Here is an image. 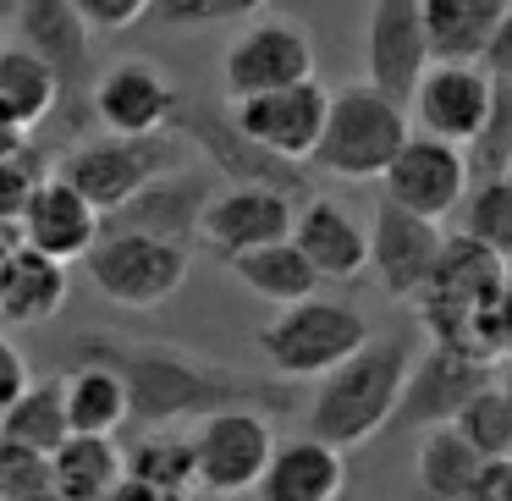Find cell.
Listing matches in <instances>:
<instances>
[{
	"mask_svg": "<svg viewBox=\"0 0 512 501\" xmlns=\"http://www.w3.org/2000/svg\"><path fill=\"white\" fill-rule=\"evenodd\" d=\"M72 358H100L122 369L133 391V419L138 424H193L215 408L254 402V408H292V391L276 380H254L226 369L221 358L188 353L177 342H144V336H116V331H83L72 342Z\"/></svg>",
	"mask_w": 512,
	"mask_h": 501,
	"instance_id": "obj_1",
	"label": "cell"
},
{
	"mask_svg": "<svg viewBox=\"0 0 512 501\" xmlns=\"http://www.w3.org/2000/svg\"><path fill=\"white\" fill-rule=\"evenodd\" d=\"M408 369L413 353L402 336H369L358 353H347L336 369H325L320 386H314L303 424L314 435H325L331 446H364L369 435H380L402 408V391H408Z\"/></svg>",
	"mask_w": 512,
	"mask_h": 501,
	"instance_id": "obj_2",
	"label": "cell"
},
{
	"mask_svg": "<svg viewBox=\"0 0 512 501\" xmlns=\"http://www.w3.org/2000/svg\"><path fill=\"white\" fill-rule=\"evenodd\" d=\"M408 100L380 89L375 78H353L331 89V111H325V133L314 144L309 166L336 182H380L397 149L408 144Z\"/></svg>",
	"mask_w": 512,
	"mask_h": 501,
	"instance_id": "obj_3",
	"label": "cell"
},
{
	"mask_svg": "<svg viewBox=\"0 0 512 501\" xmlns=\"http://www.w3.org/2000/svg\"><path fill=\"white\" fill-rule=\"evenodd\" d=\"M94 292L116 309H160L182 292L193 270V243L160 232H138V226H111L105 221L100 243L83 254Z\"/></svg>",
	"mask_w": 512,
	"mask_h": 501,
	"instance_id": "obj_4",
	"label": "cell"
},
{
	"mask_svg": "<svg viewBox=\"0 0 512 501\" xmlns=\"http://www.w3.org/2000/svg\"><path fill=\"white\" fill-rule=\"evenodd\" d=\"M369 336L375 331H369V320L353 309V303H336V298L309 292V298H298V303H281L276 320H270L254 342H259V353H265L270 375L320 380L325 369H336L347 353H358Z\"/></svg>",
	"mask_w": 512,
	"mask_h": 501,
	"instance_id": "obj_5",
	"label": "cell"
},
{
	"mask_svg": "<svg viewBox=\"0 0 512 501\" xmlns=\"http://www.w3.org/2000/svg\"><path fill=\"white\" fill-rule=\"evenodd\" d=\"M501 287H507V259L468 232H446L441 265H435V276L424 281V292L413 298L424 314V325H430V342L479 347V314L501 298ZM479 353H485V347H479Z\"/></svg>",
	"mask_w": 512,
	"mask_h": 501,
	"instance_id": "obj_6",
	"label": "cell"
},
{
	"mask_svg": "<svg viewBox=\"0 0 512 501\" xmlns=\"http://www.w3.org/2000/svg\"><path fill=\"white\" fill-rule=\"evenodd\" d=\"M188 133L182 127H166V133H100L72 144L67 155L56 160L61 177H72L105 215L122 210L144 182H155L160 171L182 166L188 160Z\"/></svg>",
	"mask_w": 512,
	"mask_h": 501,
	"instance_id": "obj_7",
	"label": "cell"
},
{
	"mask_svg": "<svg viewBox=\"0 0 512 501\" xmlns=\"http://www.w3.org/2000/svg\"><path fill=\"white\" fill-rule=\"evenodd\" d=\"M188 435H193V457H199V490H210V496L259 490L265 463H270V452H276L265 408L232 402V408H215V413H204V419H193Z\"/></svg>",
	"mask_w": 512,
	"mask_h": 501,
	"instance_id": "obj_8",
	"label": "cell"
},
{
	"mask_svg": "<svg viewBox=\"0 0 512 501\" xmlns=\"http://www.w3.org/2000/svg\"><path fill=\"white\" fill-rule=\"evenodd\" d=\"M177 127L188 133V144L221 171V182H265V188H287V193L309 188V160H287L270 144H259L254 133H243L232 105L182 100Z\"/></svg>",
	"mask_w": 512,
	"mask_h": 501,
	"instance_id": "obj_9",
	"label": "cell"
},
{
	"mask_svg": "<svg viewBox=\"0 0 512 501\" xmlns=\"http://www.w3.org/2000/svg\"><path fill=\"white\" fill-rule=\"evenodd\" d=\"M441 248H446V232L435 215L408 210L391 193L375 199V215H369V270H375L386 298H397V303L419 298L424 281L441 265Z\"/></svg>",
	"mask_w": 512,
	"mask_h": 501,
	"instance_id": "obj_10",
	"label": "cell"
},
{
	"mask_svg": "<svg viewBox=\"0 0 512 501\" xmlns=\"http://www.w3.org/2000/svg\"><path fill=\"white\" fill-rule=\"evenodd\" d=\"M314 78V45L292 17H248L221 50V89L226 100Z\"/></svg>",
	"mask_w": 512,
	"mask_h": 501,
	"instance_id": "obj_11",
	"label": "cell"
},
{
	"mask_svg": "<svg viewBox=\"0 0 512 501\" xmlns=\"http://www.w3.org/2000/svg\"><path fill=\"white\" fill-rule=\"evenodd\" d=\"M468 188H474L468 149L452 144V138L424 133V127H413L408 144L397 149V160L380 177V193H391L397 204H408L419 215H435V221H446L468 199Z\"/></svg>",
	"mask_w": 512,
	"mask_h": 501,
	"instance_id": "obj_12",
	"label": "cell"
},
{
	"mask_svg": "<svg viewBox=\"0 0 512 501\" xmlns=\"http://www.w3.org/2000/svg\"><path fill=\"white\" fill-rule=\"evenodd\" d=\"M490 94H496V72L485 61L468 56H435L430 67L419 72L408 105H413V127L435 138H452V144H468L479 133L490 111Z\"/></svg>",
	"mask_w": 512,
	"mask_h": 501,
	"instance_id": "obj_13",
	"label": "cell"
},
{
	"mask_svg": "<svg viewBox=\"0 0 512 501\" xmlns=\"http://www.w3.org/2000/svg\"><path fill=\"white\" fill-rule=\"evenodd\" d=\"M490 380H496V358L490 353L463 347V342H430V353L413 358V369H408V391H402L397 419L419 424V430L457 419L474 402V391H485Z\"/></svg>",
	"mask_w": 512,
	"mask_h": 501,
	"instance_id": "obj_14",
	"label": "cell"
},
{
	"mask_svg": "<svg viewBox=\"0 0 512 501\" xmlns=\"http://www.w3.org/2000/svg\"><path fill=\"white\" fill-rule=\"evenodd\" d=\"M292 226H298V193L265 188V182H221L210 210H204L199 243L210 248V254L232 259V254H243V248L292 237Z\"/></svg>",
	"mask_w": 512,
	"mask_h": 501,
	"instance_id": "obj_15",
	"label": "cell"
},
{
	"mask_svg": "<svg viewBox=\"0 0 512 501\" xmlns=\"http://www.w3.org/2000/svg\"><path fill=\"white\" fill-rule=\"evenodd\" d=\"M89 111L105 133H166V127H177L182 94L149 61H116L94 78Z\"/></svg>",
	"mask_w": 512,
	"mask_h": 501,
	"instance_id": "obj_16",
	"label": "cell"
},
{
	"mask_svg": "<svg viewBox=\"0 0 512 501\" xmlns=\"http://www.w3.org/2000/svg\"><path fill=\"white\" fill-rule=\"evenodd\" d=\"M100 232H105V210L72 177H61V171H45V177H39L23 221H17V237H23L28 248L56 254V259H67V265H78V259L100 243Z\"/></svg>",
	"mask_w": 512,
	"mask_h": 501,
	"instance_id": "obj_17",
	"label": "cell"
},
{
	"mask_svg": "<svg viewBox=\"0 0 512 501\" xmlns=\"http://www.w3.org/2000/svg\"><path fill=\"white\" fill-rule=\"evenodd\" d=\"M325 111H331V89H320V78L287 83V89L243 94L232 100V116L243 133H254L259 144H270L287 160H309L314 144L325 133Z\"/></svg>",
	"mask_w": 512,
	"mask_h": 501,
	"instance_id": "obj_18",
	"label": "cell"
},
{
	"mask_svg": "<svg viewBox=\"0 0 512 501\" xmlns=\"http://www.w3.org/2000/svg\"><path fill=\"white\" fill-rule=\"evenodd\" d=\"M215 188H221V171H199V166H171L160 171L155 182L133 193L122 210H111L105 221L111 226H138V232H160V237H177V243H199V226L204 210H210Z\"/></svg>",
	"mask_w": 512,
	"mask_h": 501,
	"instance_id": "obj_19",
	"label": "cell"
},
{
	"mask_svg": "<svg viewBox=\"0 0 512 501\" xmlns=\"http://www.w3.org/2000/svg\"><path fill=\"white\" fill-rule=\"evenodd\" d=\"M435 61L430 28H424V0H375L364 23V72L408 100L419 72Z\"/></svg>",
	"mask_w": 512,
	"mask_h": 501,
	"instance_id": "obj_20",
	"label": "cell"
},
{
	"mask_svg": "<svg viewBox=\"0 0 512 501\" xmlns=\"http://www.w3.org/2000/svg\"><path fill=\"white\" fill-rule=\"evenodd\" d=\"M292 237H298V248L314 259V270H320L325 281H336V287L364 281V270H369V226L358 221L342 199H331V193L303 199Z\"/></svg>",
	"mask_w": 512,
	"mask_h": 501,
	"instance_id": "obj_21",
	"label": "cell"
},
{
	"mask_svg": "<svg viewBox=\"0 0 512 501\" xmlns=\"http://www.w3.org/2000/svg\"><path fill=\"white\" fill-rule=\"evenodd\" d=\"M342 485H347L342 446L303 430L292 441H276V452L265 463V479H259V496H270V501H336Z\"/></svg>",
	"mask_w": 512,
	"mask_h": 501,
	"instance_id": "obj_22",
	"label": "cell"
},
{
	"mask_svg": "<svg viewBox=\"0 0 512 501\" xmlns=\"http://www.w3.org/2000/svg\"><path fill=\"white\" fill-rule=\"evenodd\" d=\"M199 490V457H193V435L177 424H144L133 446H127V479L116 496H188Z\"/></svg>",
	"mask_w": 512,
	"mask_h": 501,
	"instance_id": "obj_23",
	"label": "cell"
},
{
	"mask_svg": "<svg viewBox=\"0 0 512 501\" xmlns=\"http://www.w3.org/2000/svg\"><path fill=\"white\" fill-rule=\"evenodd\" d=\"M89 34L94 28L78 12V0H17V39L34 45L67 89H78V78L89 72Z\"/></svg>",
	"mask_w": 512,
	"mask_h": 501,
	"instance_id": "obj_24",
	"label": "cell"
},
{
	"mask_svg": "<svg viewBox=\"0 0 512 501\" xmlns=\"http://www.w3.org/2000/svg\"><path fill=\"white\" fill-rule=\"evenodd\" d=\"M50 468H56V496L105 501V496H116L122 479H127V446H116V435L72 430L67 441L50 452Z\"/></svg>",
	"mask_w": 512,
	"mask_h": 501,
	"instance_id": "obj_25",
	"label": "cell"
},
{
	"mask_svg": "<svg viewBox=\"0 0 512 501\" xmlns=\"http://www.w3.org/2000/svg\"><path fill=\"white\" fill-rule=\"evenodd\" d=\"M479 468H485V452L468 441V430L457 419L441 424H424L419 435V457H413V474H419L424 496H441V501H474L479 485Z\"/></svg>",
	"mask_w": 512,
	"mask_h": 501,
	"instance_id": "obj_26",
	"label": "cell"
},
{
	"mask_svg": "<svg viewBox=\"0 0 512 501\" xmlns=\"http://www.w3.org/2000/svg\"><path fill=\"white\" fill-rule=\"evenodd\" d=\"M72 292L67 259L39 254V248H17L12 270H6V287H0V325H45L61 314Z\"/></svg>",
	"mask_w": 512,
	"mask_h": 501,
	"instance_id": "obj_27",
	"label": "cell"
},
{
	"mask_svg": "<svg viewBox=\"0 0 512 501\" xmlns=\"http://www.w3.org/2000/svg\"><path fill=\"white\" fill-rule=\"evenodd\" d=\"M232 265V276L243 281V292H254V298L265 303H298L309 298V292H320V270H314V259L298 248V237H276V243H259V248H243V254L226 259Z\"/></svg>",
	"mask_w": 512,
	"mask_h": 501,
	"instance_id": "obj_28",
	"label": "cell"
},
{
	"mask_svg": "<svg viewBox=\"0 0 512 501\" xmlns=\"http://www.w3.org/2000/svg\"><path fill=\"white\" fill-rule=\"evenodd\" d=\"M67 94L61 72L39 56L34 45H0V116H12L17 127H34L56 111V100Z\"/></svg>",
	"mask_w": 512,
	"mask_h": 501,
	"instance_id": "obj_29",
	"label": "cell"
},
{
	"mask_svg": "<svg viewBox=\"0 0 512 501\" xmlns=\"http://www.w3.org/2000/svg\"><path fill=\"white\" fill-rule=\"evenodd\" d=\"M67 413L72 430H94V435H116L133 419V391H127L122 369L100 364V358H72L67 375Z\"/></svg>",
	"mask_w": 512,
	"mask_h": 501,
	"instance_id": "obj_30",
	"label": "cell"
},
{
	"mask_svg": "<svg viewBox=\"0 0 512 501\" xmlns=\"http://www.w3.org/2000/svg\"><path fill=\"white\" fill-rule=\"evenodd\" d=\"M512 0H424V28H430L435 56H468L479 61L496 39Z\"/></svg>",
	"mask_w": 512,
	"mask_h": 501,
	"instance_id": "obj_31",
	"label": "cell"
},
{
	"mask_svg": "<svg viewBox=\"0 0 512 501\" xmlns=\"http://www.w3.org/2000/svg\"><path fill=\"white\" fill-rule=\"evenodd\" d=\"M0 430L12 435V441H28L39 452H56L61 441L72 435V413H67V380L50 375V380H28L23 397L6 408Z\"/></svg>",
	"mask_w": 512,
	"mask_h": 501,
	"instance_id": "obj_32",
	"label": "cell"
},
{
	"mask_svg": "<svg viewBox=\"0 0 512 501\" xmlns=\"http://www.w3.org/2000/svg\"><path fill=\"white\" fill-rule=\"evenodd\" d=\"M457 232L479 237L485 248H496L501 259H512V171L479 177L468 188V199L457 204Z\"/></svg>",
	"mask_w": 512,
	"mask_h": 501,
	"instance_id": "obj_33",
	"label": "cell"
},
{
	"mask_svg": "<svg viewBox=\"0 0 512 501\" xmlns=\"http://www.w3.org/2000/svg\"><path fill=\"white\" fill-rule=\"evenodd\" d=\"M468 166L479 177H496V171H512V78L496 72V94H490V111L479 122V133L468 138Z\"/></svg>",
	"mask_w": 512,
	"mask_h": 501,
	"instance_id": "obj_34",
	"label": "cell"
},
{
	"mask_svg": "<svg viewBox=\"0 0 512 501\" xmlns=\"http://www.w3.org/2000/svg\"><path fill=\"white\" fill-rule=\"evenodd\" d=\"M56 496V468H50V452L28 441H12L0 430V501H39Z\"/></svg>",
	"mask_w": 512,
	"mask_h": 501,
	"instance_id": "obj_35",
	"label": "cell"
},
{
	"mask_svg": "<svg viewBox=\"0 0 512 501\" xmlns=\"http://www.w3.org/2000/svg\"><path fill=\"white\" fill-rule=\"evenodd\" d=\"M457 424H463L468 441H474L485 457L512 452V386L496 375L485 391H474V402L457 413Z\"/></svg>",
	"mask_w": 512,
	"mask_h": 501,
	"instance_id": "obj_36",
	"label": "cell"
},
{
	"mask_svg": "<svg viewBox=\"0 0 512 501\" xmlns=\"http://www.w3.org/2000/svg\"><path fill=\"white\" fill-rule=\"evenodd\" d=\"M270 0H155L160 28H221V23H248L259 17Z\"/></svg>",
	"mask_w": 512,
	"mask_h": 501,
	"instance_id": "obj_37",
	"label": "cell"
},
{
	"mask_svg": "<svg viewBox=\"0 0 512 501\" xmlns=\"http://www.w3.org/2000/svg\"><path fill=\"white\" fill-rule=\"evenodd\" d=\"M39 188V171L28 166L23 149H12V155H0V226H17L28 210V199H34Z\"/></svg>",
	"mask_w": 512,
	"mask_h": 501,
	"instance_id": "obj_38",
	"label": "cell"
},
{
	"mask_svg": "<svg viewBox=\"0 0 512 501\" xmlns=\"http://www.w3.org/2000/svg\"><path fill=\"white\" fill-rule=\"evenodd\" d=\"M78 12L89 17L94 34H122L155 12V0H78Z\"/></svg>",
	"mask_w": 512,
	"mask_h": 501,
	"instance_id": "obj_39",
	"label": "cell"
},
{
	"mask_svg": "<svg viewBox=\"0 0 512 501\" xmlns=\"http://www.w3.org/2000/svg\"><path fill=\"white\" fill-rule=\"evenodd\" d=\"M28 358L17 353L12 342H6V336H0V419H6V408H12L17 397H23V386H28Z\"/></svg>",
	"mask_w": 512,
	"mask_h": 501,
	"instance_id": "obj_40",
	"label": "cell"
},
{
	"mask_svg": "<svg viewBox=\"0 0 512 501\" xmlns=\"http://www.w3.org/2000/svg\"><path fill=\"white\" fill-rule=\"evenodd\" d=\"M474 501H512V452L485 457L479 485H474Z\"/></svg>",
	"mask_w": 512,
	"mask_h": 501,
	"instance_id": "obj_41",
	"label": "cell"
},
{
	"mask_svg": "<svg viewBox=\"0 0 512 501\" xmlns=\"http://www.w3.org/2000/svg\"><path fill=\"white\" fill-rule=\"evenodd\" d=\"M479 61H485L490 72H501V78H512V6H507V17H501L496 39H490V50H485Z\"/></svg>",
	"mask_w": 512,
	"mask_h": 501,
	"instance_id": "obj_42",
	"label": "cell"
},
{
	"mask_svg": "<svg viewBox=\"0 0 512 501\" xmlns=\"http://www.w3.org/2000/svg\"><path fill=\"white\" fill-rule=\"evenodd\" d=\"M6 232H17V226H0V287H6V270H12L17 248H23V237H6Z\"/></svg>",
	"mask_w": 512,
	"mask_h": 501,
	"instance_id": "obj_43",
	"label": "cell"
},
{
	"mask_svg": "<svg viewBox=\"0 0 512 501\" xmlns=\"http://www.w3.org/2000/svg\"><path fill=\"white\" fill-rule=\"evenodd\" d=\"M501 364H507V369H501V380H507V386H512V358H501Z\"/></svg>",
	"mask_w": 512,
	"mask_h": 501,
	"instance_id": "obj_44",
	"label": "cell"
}]
</instances>
